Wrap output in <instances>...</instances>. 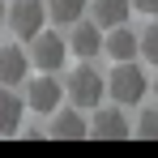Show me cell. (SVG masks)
Wrapping results in <instances>:
<instances>
[{"instance_id":"obj_9","label":"cell","mask_w":158,"mask_h":158,"mask_svg":"<svg viewBox=\"0 0 158 158\" xmlns=\"http://www.w3.org/2000/svg\"><path fill=\"white\" fill-rule=\"evenodd\" d=\"M30 77V56L17 43H4L0 47V85H22Z\"/></svg>"},{"instance_id":"obj_19","label":"cell","mask_w":158,"mask_h":158,"mask_svg":"<svg viewBox=\"0 0 158 158\" xmlns=\"http://www.w3.org/2000/svg\"><path fill=\"white\" fill-rule=\"evenodd\" d=\"M154 94H158V73H154Z\"/></svg>"},{"instance_id":"obj_6","label":"cell","mask_w":158,"mask_h":158,"mask_svg":"<svg viewBox=\"0 0 158 158\" xmlns=\"http://www.w3.org/2000/svg\"><path fill=\"white\" fill-rule=\"evenodd\" d=\"M90 137H98V141H124V137H132V124L128 115H124V107H94V120H90Z\"/></svg>"},{"instance_id":"obj_11","label":"cell","mask_w":158,"mask_h":158,"mask_svg":"<svg viewBox=\"0 0 158 158\" xmlns=\"http://www.w3.org/2000/svg\"><path fill=\"white\" fill-rule=\"evenodd\" d=\"M22 115H26V103L4 85L0 90V137H13V132L22 128Z\"/></svg>"},{"instance_id":"obj_17","label":"cell","mask_w":158,"mask_h":158,"mask_svg":"<svg viewBox=\"0 0 158 158\" xmlns=\"http://www.w3.org/2000/svg\"><path fill=\"white\" fill-rule=\"evenodd\" d=\"M13 137H22V141H43L47 132H43V128H17V132H13Z\"/></svg>"},{"instance_id":"obj_12","label":"cell","mask_w":158,"mask_h":158,"mask_svg":"<svg viewBox=\"0 0 158 158\" xmlns=\"http://www.w3.org/2000/svg\"><path fill=\"white\" fill-rule=\"evenodd\" d=\"M128 13H132V4L128 0H94L90 4V17L98 22V26H120V22H128Z\"/></svg>"},{"instance_id":"obj_2","label":"cell","mask_w":158,"mask_h":158,"mask_svg":"<svg viewBox=\"0 0 158 158\" xmlns=\"http://www.w3.org/2000/svg\"><path fill=\"white\" fill-rule=\"evenodd\" d=\"M145 90H150L145 69H141L137 60H115V69H111V77H107V94L120 107H137L145 98Z\"/></svg>"},{"instance_id":"obj_18","label":"cell","mask_w":158,"mask_h":158,"mask_svg":"<svg viewBox=\"0 0 158 158\" xmlns=\"http://www.w3.org/2000/svg\"><path fill=\"white\" fill-rule=\"evenodd\" d=\"M0 26H4V4H0Z\"/></svg>"},{"instance_id":"obj_3","label":"cell","mask_w":158,"mask_h":158,"mask_svg":"<svg viewBox=\"0 0 158 158\" xmlns=\"http://www.w3.org/2000/svg\"><path fill=\"white\" fill-rule=\"evenodd\" d=\"M26 56H30V64H34L39 73H60L64 60H69V43H64L56 30L43 26L34 39H30V52H26Z\"/></svg>"},{"instance_id":"obj_10","label":"cell","mask_w":158,"mask_h":158,"mask_svg":"<svg viewBox=\"0 0 158 158\" xmlns=\"http://www.w3.org/2000/svg\"><path fill=\"white\" fill-rule=\"evenodd\" d=\"M103 56H111V60H137V34H132L124 22H120V26H107Z\"/></svg>"},{"instance_id":"obj_4","label":"cell","mask_w":158,"mask_h":158,"mask_svg":"<svg viewBox=\"0 0 158 158\" xmlns=\"http://www.w3.org/2000/svg\"><path fill=\"white\" fill-rule=\"evenodd\" d=\"M4 26L13 30L17 39H34L39 30L47 26V9H43V0H13V4L4 9Z\"/></svg>"},{"instance_id":"obj_13","label":"cell","mask_w":158,"mask_h":158,"mask_svg":"<svg viewBox=\"0 0 158 158\" xmlns=\"http://www.w3.org/2000/svg\"><path fill=\"white\" fill-rule=\"evenodd\" d=\"M43 9H47V22L73 26L81 13H85V0H43Z\"/></svg>"},{"instance_id":"obj_1","label":"cell","mask_w":158,"mask_h":158,"mask_svg":"<svg viewBox=\"0 0 158 158\" xmlns=\"http://www.w3.org/2000/svg\"><path fill=\"white\" fill-rule=\"evenodd\" d=\"M64 98L77 107V111H94V107L107 98V77L94 69V64L81 60L77 69L69 73V81H64Z\"/></svg>"},{"instance_id":"obj_15","label":"cell","mask_w":158,"mask_h":158,"mask_svg":"<svg viewBox=\"0 0 158 158\" xmlns=\"http://www.w3.org/2000/svg\"><path fill=\"white\" fill-rule=\"evenodd\" d=\"M137 56H145L150 64H158V22H150L137 34Z\"/></svg>"},{"instance_id":"obj_16","label":"cell","mask_w":158,"mask_h":158,"mask_svg":"<svg viewBox=\"0 0 158 158\" xmlns=\"http://www.w3.org/2000/svg\"><path fill=\"white\" fill-rule=\"evenodd\" d=\"M128 4L137 9V13H150V17L158 13V0H128Z\"/></svg>"},{"instance_id":"obj_14","label":"cell","mask_w":158,"mask_h":158,"mask_svg":"<svg viewBox=\"0 0 158 158\" xmlns=\"http://www.w3.org/2000/svg\"><path fill=\"white\" fill-rule=\"evenodd\" d=\"M132 137H141V141H158V107H145V111L137 115Z\"/></svg>"},{"instance_id":"obj_8","label":"cell","mask_w":158,"mask_h":158,"mask_svg":"<svg viewBox=\"0 0 158 158\" xmlns=\"http://www.w3.org/2000/svg\"><path fill=\"white\" fill-rule=\"evenodd\" d=\"M69 43V56H81V60H90V56H103V26L98 22H73V34L64 39Z\"/></svg>"},{"instance_id":"obj_7","label":"cell","mask_w":158,"mask_h":158,"mask_svg":"<svg viewBox=\"0 0 158 158\" xmlns=\"http://www.w3.org/2000/svg\"><path fill=\"white\" fill-rule=\"evenodd\" d=\"M47 137H56V141H81V137H90L85 111H77V107H56V111H52V128H47Z\"/></svg>"},{"instance_id":"obj_5","label":"cell","mask_w":158,"mask_h":158,"mask_svg":"<svg viewBox=\"0 0 158 158\" xmlns=\"http://www.w3.org/2000/svg\"><path fill=\"white\" fill-rule=\"evenodd\" d=\"M60 103H64V85L56 81V73H39V77L26 81V107H30V111L52 115Z\"/></svg>"}]
</instances>
